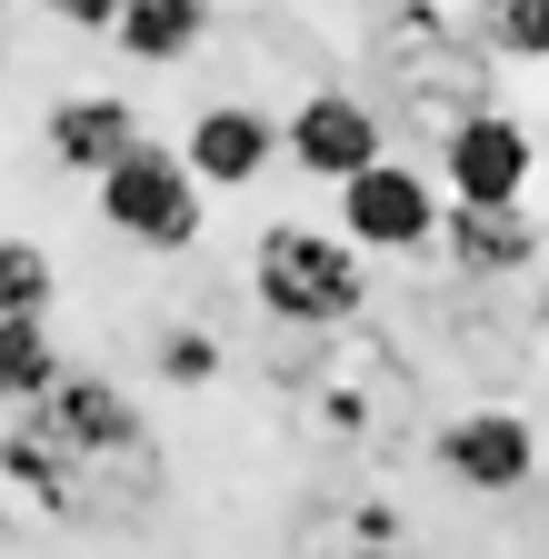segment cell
<instances>
[{
  "label": "cell",
  "instance_id": "6da1fadb",
  "mask_svg": "<svg viewBox=\"0 0 549 559\" xmlns=\"http://www.w3.org/2000/svg\"><path fill=\"white\" fill-rule=\"evenodd\" d=\"M250 290L270 320H290L310 340H339L370 310V250L350 230H320V221H270L250 240Z\"/></svg>",
  "mask_w": 549,
  "mask_h": 559
},
{
  "label": "cell",
  "instance_id": "7a4b0ae2",
  "mask_svg": "<svg viewBox=\"0 0 549 559\" xmlns=\"http://www.w3.org/2000/svg\"><path fill=\"white\" fill-rule=\"evenodd\" d=\"M200 221H211V190L180 160V140H141L100 170V230H120L130 250H200Z\"/></svg>",
  "mask_w": 549,
  "mask_h": 559
},
{
  "label": "cell",
  "instance_id": "3957f363",
  "mask_svg": "<svg viewBox=\"0 0 549 559\" xmlns=\"http://www.w3.org/2000/svg\"><path fill=\"white\" fill-rule=\"evenodd\" d=\"M430 170H440V190L469 200V210H520L529 180H539V130H529L520 110H500V100H479V110H460V120L440 130Z\"/></svg>",
  "mask_w": 549,
  "mask_h": 559
},
{
  "label": "cell",
  "instance_id": "277c9868",
  "mask_svg": "<svg viewBox=\"0 0 549 559\" xmlns=\"http://www.w3.org/2000/svg\"><path fill=\"white\" fill-rule=\"evenodd\" d=\"M339 230H350L370 260H430L450 230V190L420 160H380L360 180H339Z\"/></svg>",
  "mask_w": 549,
  "mask_h": 559
},
{
  "label": "cell",
  "instance_id": "5b68a950",
  "mask_svg": "<svg viewBox=\"0 0 549 559\" xmlns=\"http://www.w3.org/2000/svg\"><path fill=\"white\" fill-rule=\"evenodd\" d=\"M430 460H440L450 489H469V500H520V489L539 479V430H529V409L479 400V409H450L440 419Z\"/></svg>",
  "mask_w": 549,
  "mask_h": 559
},
{
  "label": "cell",
  "instance_id": "8992f818",
  "mask_svg": "<svg viewBox=\"0 0 549 559\" xmlns=\"http://www.w3.org/2000/svg\"><path fill=\"white\" fill-rule=\"evenodd\" d=\"M281 130H290V170H300V180H320V190H339V180H360V170H380V160H390L380 110H370L360 91H339V81L300 91V110H290Z\"/></svg>",
  "mask_w": 549,
  "mask_h": 559
},
{
  "label": "cell",
  "instance_id": "52a82bcc",
  "mask_svg": "<svg viewBox=\"0 0 549 559\" xmlns=\"http://www.w3.org/2000/svg\"><path fill=\"white\" fill-rule=\"evenodd\" d=\"M180 160L200 170V190H250L260 170L290 160V130L270 120L260 100H211V110L180 130Z\"/></svg>",
  "mask_w": 549,
  "mask_h": 559
},
{
  "label": "cell",
  "instance_id": "ba28073f",
  "mask_svg": "<svg viewBox=\"0 0 549 559\" xmlns=\"http://www.w3.org/2000/svg\"><path fill=\"white\" fill-rule=\"evenodd\" d=\"M141 140L151 130H141V110H130V91H60L50 120H40V151L60 170H81V180H100L110 160H130Z\"/></svg>",
  "mask_w": 549,
  "mask_h": 559
},
{
  "label": "cell",
  "instance_id": "9c48e42d",
  "mask_svg": "<svg viewBox=\"0 0 549 559\" xmlns=\"http://www.w3.org/2000/svg\"><path fill=\"white\" fill-rule=\"evenodd\" d=\"M31 419H40L71 460H130V450H141V409H130V390L100 380V370H71Z\"/></svg>",
  "mask_w": 549,
  "mask_h": 559
},
{
  "label": "cell",
  "instance_id": "30bf717a",
  "mask_svg": "<svg viewBox=\"0 0 549 559\" xmlns=\"http://www.w3.org/2000/svg\"><path fill=\"white\" fill-rule=\"evenodd\" d=\"M440 260H450L460 280H520V270L539 260V221H529V200H520V210H469V200H450Z\"/></svg>",
  "mask_w": 549,
  "mask_h": 559
},
{
  "label": "cell",
  "instance_id": "8fae6325",
  "mask_svg": "<svg viewBox=\"0 0 549 559\" xmlns=\"http://www.w3.org/2000/svg\"><path fill=\"white\" fill-rule=\"evenodd\" d=\"M110 40H120V60H141V70H180L200 40H211V0H130Z\"/></svg>",
  "mask_w": 549,
  "mask_h": 559
},
{
  "label": "cell",
  "instance_id": "7c38bea8",
  "mask_svg": "<svg viewBox=\"0 0 549 559\" xmlns=\"http://www.w3.org/2000/svg\"><path fill=\"white\" fill-rule=\"evenodd\" d=\"M60 380H71V360H60L50 320H0V409H40Z\"/></svg>",
  "mask_w": 549,
  "mask_h": 559
},
{
  "label": "cell",
  "instance_id": "4fadbf2b",
  "mask_svg": "<svg viewBox=\"0 0 549 559\" xmlns=\"http://www.w3.org/2000/svg\"><path fill=\"white\" fill-rule=\"evenodd\" d=\"M469 40L490 60H549V0H469Z\"/></svg>",
  "mask_w": 549,
  "mask_h": 559
},
{
  "label": "cell",
  "instance_id": "5bb4252c",
  "mask_svg": "<svg viewBox=\"0 0 549 559\" xmlns=\"http://www.w3.org/2000/svg\"><path fill=\"white\" fill-rule=\"evenodd\" d=\"M50 300H60V270H50V250L40 240H0V320H50Z\"/></svg>",
  "mask_w": 549,
  "mask_h": 559
},
{
  "label": "cell",
  "instance_id": "9a60e30c",
  "mask_svg": "<svg viewBox=\"0 0 549 559\" xmlns=\"http://www.w3.org/2000/svg\"><path fill=\"white\" fill-rule=\"evenodd\" d=\"M160 380H190V390L220 380V340H211V330H170V340H160Z\"/></svg>",
  "mask_w": 549,
  "mask_h": 559
},
{
  "label": "cell",
  "instance_id": "2e32d148",
  "mask_svg": "<svg viewBox=\"0 0 549 559\" xmlns=\"http://www.w3.org/2000/svg\"><path fill=\"white\" fill-rule=\"evenodd\" d=\"M40 11H50L60 31H120V11H130V0H40Z\"/></svg>",
  "mask_w": 549,
  "mask_h": 559
},
{
  "label": "cell",
  "instance_id": "e0dca14e",
  "mask_svg": "<svg viewBox=\"0 0 549 559\" xmlns=\"http://www.w3.org/2000/svg\"><path fill=\"white\" fill-rule=\"evenodd\" d=\"M0 11H11V0H0Z\"/></svg>",
  "mask_w": 549,
  "mask_h": 559
}]
</instances>
